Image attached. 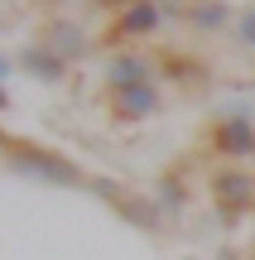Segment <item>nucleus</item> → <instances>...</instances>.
<instances>
[{"label": "nucleus", "instance_id": "f257e3e1", "mask_svg": "<svg viewBox=\"0 0 255 260\" xmlns=\"http://www.w3.org/2000/svg\"><path fill=\"white\" fill-rule=\"evenodd\" d=\"M5 164L24 178H44V183H58V188H87V174L77 159L58 154L48 145H34V140H5Z\"/></svg>", "mask_w": 255, "mask_h": 260}, {"label": "nucleus", "instance_id": "f03ea898", "mask_svg": "<svg viewBox=\"0 0 255 260\" xmlns=\"http://www.w3.org/2000/svg\"><path fill=\"white\" fill-rule=\"evenodd\" d=\"M207 149L222 164H255V121L250 111H227L207 125Z\"/></svg>", "mask_w": 255, "mask_h": 260}, {"label": "nucleus", "instance_id": "7ed1b4c3", "mask_svg": "<svg viewBox=\"0 0 255 260\" xmlns=\"http://www.w3.org/2000/svg\"><path fill=\"white\" fill-rule=\"evenodd\" d=\"M207 193L217 203L222 222H236V217H246L255 207V174L241 169V164H217L207 174Z\"/></svg>", "mask_w": 255, "mask_h": 260}, {"label": "nucleus", "instance_id": "20e7f679", "mask_svg": "<svg viewBox=\"0 0 255 260\" xmlns=\"http://www.w3.org/2000/svg\"><path fill=\"white\" fill-rule=\"evenodd\" d=\"M159 106H164L159 82L121 87V92L106 96V111H111V121H121V125H140V121H150V116H159Z\"/></svg>", "mask_w": 255, "mask_h": 260}, {"label": "nucleus", "instance_id": "39448f33", "mask_svg": "<svg viewBox=\"0 0 255 260\" xmlns=\"http://www.w3.org/2000/svg\"><path fill=\"white\" fill-rule=\"evenodd\" d=\"M101 77H106V92H121V87L154 82V77H159V63H154L150 53H140V48H121V53L106 58Z\"/></svg>", "mask_w": 255, "mask_h": 260}, {"label": "nucleus", "instance_id": "423d86ee", "mask_svg": "<svg viewBox=\"0 0 255 260\" xmlns=\"http://www.w3.org/2000/svg\"><path fill=\"white\" fill-rule=\"evenodd\" d=\"M164 0H130L125 10H116V24H111V39H130V44H140V39L159 34L164 29Z\"/></svg>", "mask_w": 255, "mask_h": 260}, {"label": "nucleus", "instance_id": "0eeeda50", "mask_svg": "<svg viewBox=\"0 0 255 260\" xmlns=\"http://www.w3.org/2000/svg\"><path fill=\"white\" fill-rule=\"evenodd\" d=\"M116 217L130 222L135 232H144V236H159L164 226H169V217H164V207L154 203V193H135V188H125V198L116 203Z\"/></svg>", "mask_w": 255, "mask_h": 260}, {"label": "nucleus", "instance_id": "6e6552de", "mask_svg": "<svg viewBox=\"0 0 255 260\" xmlns=\"http://www.w3.org/2000/svg\"><path fill=\"white\" fill-rule=\"evenodd\" d=\"M154 63H159V77L173 82V87H202V82H207V63H202L198 53L164 48V53H154Z\"/></svg>", "mask_w": 255, "mask_h": 260}, {"label": "nucleus", "instance_id": "1a4fd4ad", "mask_svg": "<svg viewBox=\"0 0 255 260\" xmlns=\"http://www.w3.org/2000/svg\"><path fill=\"white\" fill-rule=\"evenodd\" d=\"M183 24L198 34H222L236 24V10H231V0H183Z\"/></svg>", "mask_w": 255, "mask_h": 260}, {"label": "nucleus", "instance_id": "9d476101", "mask_svg": "<svg viewBox=\"0 0 255 260\" xmlns=\"http://www.w3.org/2000/svg\"><path fill=\"white\" fill-rule=\"evenodd\" d=\"M44 48H53L63 63H82L87 58V34L72 24V19H53V24L44 29Z\"/></svg>", "mask_w": 255, "mask_h": 260}, {"label": "nucleus", "instance_id": "9b49d317", "mask_svg": "<svg viewBox=\"0 0 255 260\" xmlns=\"http://www.w3.org/2000/svg\"><path fill=\"white\" fill-rule=\"evenodd\" d=\"M19 68H24L34 82H44V87H58L67 77V63L53 53V48H44V44H39V48H24V53H19Z\"/></svg>", "mask_w": 255, "mask_h": 260}, {"label": "nucleus", "instance_id": "f8f14e48", "mask_svg": "<svg viewBox=\"0 0 255 260\" xmlns=\"http://www.w3.org/2000/svg\"><path fill=\"white\" fill-rule=\"evenodd\" d=\"M154 203L164 207V217L188 212V188H183V174H178V169H164V174L154 178Z\"/></svg>", "mask_w": 255, "mask_h": 260}, {"label": "nucleus", "instance_id": "ddd939ff", "mask_svg": "<svg viewBox=\"0 0 255 260\" xmlns=\"http://www.w3.org/2000/svg\"><path fill=\"white\" fill-rule=\"evenodd\" d=\"M87 193H92V198H101L106 207H116V203L125 198V183H121V178H106V174H96V178H87Z\"/></svg>", "mask_w": 255, "mask_h": 260}, {"label": "nucleus", "instance_id": "4468645a", "mask_svg": "<svg viewBox=\"0 0 255 260\" xmlns=\"http://www.w3.org/2000/svg\"><path fill=\"white\" fill-rule=\"evenodd\" d=\"M231 29H236V39H241L246 48H255V5L236 10V24H231Z\"/></svg>", "mask_w": 255, "mask_h": 260}, {"label": "nucleus", "instance_id": "2eb2a0df", "mask_svg": "<svg viewBox=\"0 0 255 260\" xmlns=\"http://www.w3.org/2000/svg\"><path fill=\"white\" fill-rule=\"evenodd\" d=\"M96 5H106V10H125L130 0H96Z\"/></svg>", "mask_w": 255, "mask_h": 260}, {"label": "nucleus", "instance_id": "dca6fc26", "mask_svg": "<svg viewBox=\"0 0 255 260\" xmlns=\"http://www.w3.org/2000/svg\"><path fill=\"white\" fill-rule=\"evenodd\" d=\"M5 77H10V58L0 53V82H5Z\"/></svg>", "mask_w": 255, "mask_h": 260}, {"label": "nucleus", "instance_id": "f3484780", "mask_svg": "<svg viewBox=\"0 0 255 260\" xmlns=\"http://www.w3.org/2000/svg\"><path fill=\"white\" fill-rule=\"evenodd\" d=\"M0 111H10V96H5V82H0Z\"/></svg>", "mask_w": 255, "mask_h": 260}, {"label": "nucleus", "instance_id": "a211bd4d", "mask_svg": "<svg viewBox=\"0 0 255 260\" xmlns=\"http://www.w3.org/2000/svg\"><path fill=\"white\" fill-rule=\"evenodd\" d=\"M183 260H202V255H183Z\"/></svg>", "mask_w": 255, "mask_h": 260}, {"label": "nucleus", "instance_id": "6ab92c4d", "mask_svg": "<svg viewBox=\"0 0 255 260\" xmlns=\"http://www.w3.org/2000/svg\"><path fill=\"white\" fill-rule=\"evenodd\" d=\"M39 5H53V0H39Z\"/></svg>", "mask_w": 255, "mask_h": 260}]
</instances>
